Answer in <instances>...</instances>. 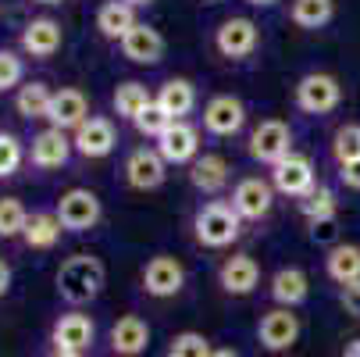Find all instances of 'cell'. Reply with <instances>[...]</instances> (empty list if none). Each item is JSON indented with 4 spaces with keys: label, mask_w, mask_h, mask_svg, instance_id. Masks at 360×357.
I'll return each mask as SVG.
<instances>
[{
    "label": "cell",
    "mask_w": 360,
    "mask_h": 357,
    "mask_svg": "<svg viewBox=\"0 0 360 357\" xmlns=\"http://www.w3.org/2000/svg\"><path fill=\"white\" fill-rule=\"evenodd\" d=\"M118 143V132H115V122L104 118V115H89L75 132H72V146H75V154L89 158V161H100V158H108L111 150Z\"/></svg>",
    "instance_id": "9c48e42d"
},
{
    "label": "cell",
    "mask_w": 360,
    "mask_h": 357,
    "mask_svg": "<svg viewBox=\"0 0 360 357\" xmlns=\"http://www.w3.org/2000/svg\"><path fill=\"white\" fill-rule=\"evenodd\" d=\"M25 161V146L15 132H0V179H11Z\"/></svg>",
    "instance_id": "836d02e7"
},
{
    "label": "cell",
    "mask_w": 360,
    "mask_h": 357,
    "mask_svg": "<svg viewBox=\"0 0 360 357\" xmlns=\"http://www.w3.org/2000/svg\"><path fill=\"white\" fill-rule=\"evenodd\" d=\"M86 118H89V100H86V93H82L79 86H61V89H54V100H50V111H46L50 129L75 132Z\"/></svg>",
    "instance_id": "5bb4252c"
},
{
    "label": "cell",
    "mask_w": 360,
    "mask_h": 357,
    "mask_svg": "<svg viewBox=\"0 0 360 357\" xmlns=\"http://www.w3.org/2000/svg\"><path fill=\"white\" fill-rule=\"evenodd\" d=\"M150 346V325L139 315H122L111 325V350L115 357H139Z\"/></svg>",
    "instance_id": "44dd1931"
},
{
    "label": "cell",
    "mask_w": 360,
    "mask_h": 357,
    "mask_svg": "<svg viewBox=\"0 0 360 357\" xmlns=\"http://www.w3.org/2000/svg\"><path fill=\"white\" fill-rule=\"evenodd\" d=\"M229 203L236 208V215L243 222H261V218H268L271 203H275V186L268 179H261V175H246V179L236 182Z\"/></svg>",
    "instance_id": "8992f818"
},
{
    "label": "cell",
    "mask_w": 360,
    "mask_h": 357,
    "mask_svg": "<svg viewBox=\"0 0 360 357\" xmlns=\"http://www.w3.org/2000/svg\"><path fill=\"white\" fill-rule=\"evenodd\" d=\"M72 150H75V146H72L68 132H61V129H43V132H36L32 143H29V165L39 168V172H58V168L68 165Z\"/></svg>",
    "instance_id": "7c38bea8"
},
{
    "label": "cell",
    "mask_w": 360,
    "mask_h": 357,
    "mask_svg": "<svg viewBox=\"0 0 360 357\" xmlns=\"http://www.w3.org/2000/svg\"><path fill=\"white\" fill-rule=\"evenodd\" d=\"M296 203H300V211L307 215V222H314V218H332L335 208H339V200H335L332 186H325V182H318L311 193L300 196Z\"/></svg>",
    "instance_id": "4dcf8cb0"
},
{
    "label": "cell",
    "mask_w": 360,
    "mask_h": 357,
    "mask_svg": "<svg viewBox=\"0 0 360 357\" xmlns=\"http://www.w3.org/2000/svg\"><path fill=\"white\" fill-rule=\"evenodd\" d=\"M271 186L278 189V193H285V196H307L314 186H318V179H314V165L307 161L303 154H289L285 161H278L275 168H271Z\"/></svg>",
    "instance_id": "9a60e30c"
},
{
    "label": "cell",
    "mask_w": 360,
    "mask_h": 357,
    "mask_svg": "<svg viewBox=\"0 0 360 357\" xmlns=\"http://www.w3.org/2000/svg\"><path fill=\"white\" fill-rule=\"evenodd\" d=\"M172 122H175V118H168V115H165L158 104H150V108H146V111H143V115H139L132 125H136V132H139V136L161 139V136H165V129H168Z\"/></svg>",
    "instance_id": "d590c367"
},
{
    "label": "cell",
    "mask_w": 360,
    "mask_h": 357,
    "mask_svg": "<svg viewBox=\"0 0 360 357\" xmlns=\"http://www.w3.org/2000/svg\"><path fill=\"white\" fill-rule=\"evenodd\" d=\"M168 357H211V339L203 332H179L168 343Z\"/></svg>",
    "instance_id": "e575fe53"
},
{
    "label": "cell",
    "mask_w": 360,
    "mask_h": 357,
    "mask_svg": "<svg viewBox=\"0 0 360 357\" xmlns=\"http://www.w3.org/2000/svg\"><path fill=\"white\" fill-rule=\"evenodd\" d=\"M311 225V239L314 243H321V246H335L339 243V218L332 215V218H314V222H307Z\"/></svg>",
    "instance_id": "74e56055"
},
{
    "label": "cell",
    "mask_w": 360,
    "mask_h": 357,
    "mask_svg": "<svg viewBox=\"0 0 360 357\" xmlns=\"http://www.w3.org/2000/svg\"><path fill=\"white\" fill-rule=\"evenodd\" d=\"M158 154L168 165H189L200 158V132L189 122H172L165 136L158 139Z\"/></svg>",
    "instance_id": "e0dca14e"
},
{
    "label": "cell",
    "mask_w": 360,
    "mask_h": 357,
    "mask_svg": "<svg viewBox=\"0 0 360 357\" xmlns=\"http://www.w3.org/2000/svg\"><path fill=\"white\" fill-rule=\"evenodd\" d=\"M96 339V325L89 315L82 311H68L54 322V329H50V343H54V353H86Z\"/></svg>",
    "instance_id": "ba28073f"
},
{
    "label": "cell",
    "mask_w": 360,
    "mask_h": 357,
    "mask_svg": "<svg viewBox=\"0 0 360 357\" xmlns=\"http://www.w3.org/2000/svg\"><path fill=\"white\" fill-rule=\"evenodd\" d=\"M342 104V86L328 72H307L296 82V108L307 115H328Z\"/></svg>",
    "instance_id": "277c9868"
},
{
    "label": "cell",
    "mask_w": 360,
    "mask_h": 357,
    "mask_svg": "<svg viewBox=\"0 0 360 357\" xmlns=\"http://www.w3.org/2000/svg\"><path fill=\"white\" fill-rule=\"evenodd\" d=\"M335 15V0H292L289 18L300 29H325Z\"/></svg>",
    "instance_id": "f546056e"
},
{
    "label": "cell",
    "mask_w": 360,
    "mask_h": 357,
    "mask_svg": "<svg viewBox=\"0 0 360 357\" xmlns=\"http://www.w3.org/2000/svg\"><path fill=\"white\" fill-rule=\"evenodd\" d=\"M168 179V161L158 154V146H136L125 158V182L132 189H158Z\"/></svg>",
    "instance_id": "30bf717a"
},
{
    "label": "cell",
    "mask_w": 360,
    "mask_h": 357,
    "mask_svg": "<svg viewBox=\"0 0 360 357\" xmlns=\"http://www.w3.org/2000/svg\"><path fill=\"white\" fill-rule=\"evenodd\" d=\"M122 54L132 65H158L165 58V36L146 22H136V29L122 39Z\"/></svg>",
    "instance_id": "ffe728a7"
},
{
    "label": "cell",
    "mask_w": 360,
    "mask_h": 357,
    "mask_svg": "<svg viewBox=\"0 0 360 357\" xmlns=\"http://www.w3.org/2000/svg\"><path fill=\"white\" fill-rule=\"evenodd\" d=\"M246 125V104L232 93H218L203 104V129L211 136H236Z\"/></svg>",
    "instance_id": "4fadbf2b"
},
{
    "label": "cell",
    "mask_w": 360,
    "mask_h": 357,
    "mask_svg": "<svg viewBox=\"0 0 360 357\" xmlns=\"http://www.w3.org/2000/svg\"><path fill=\"white\" fill-rule=\"evenodd\" d=\"M111 104H115L118 118L136 122V118H139V115H143V111L153 104V96H150V89H146L143 82H122V86H115Z\"/></svg>",
    "instance_id": "f1b7e54d"
},
{
    "label": "cell",
    "mask_w": 360,
    "mask_h": 357,
    "mask_svg": "<svg viewBox=\"0 0 360 357\" xmlns=\"http://www.w3.org/2000/svg\"><path fill=\"white\" fill-rule=\"evenodd\" d=\"M257 43H261V29H257V22H250L243 15H232L214 29V46L221 58H232V61L250 58L257 50Z\"/></svg>",
    "instance_id": "52a82bcc"
},
{
    "label": "cell",
    "mask_w": 360,
    "mask_h": 357,
    "mask_svg": "<svg viewBox=\"0 0 360 357\" xmlns=\"http://www.w3.org/2000/svg\"><path fill=\"white\" fill-rule=\"evenodd\" d=\"M25 75V65L15 50H0V93L4 89H15Z\"/></svg>",
    "instance_id": "8d00e7d4"
},
{
    "label": "cell",
    "mask_w": 360,
    "mask_h": 357,
    "mask_svg": "<svg viewBox=\"0 0 360 357\" xmlns=\"http://www.w3.org/2000/svg\"><path fill=\"white\" fill-rule=\"evenodd\" d=\"M8 289H11V265L0 258V296H8Z\"/></svg>",
    "instance_id": "60d3db41"
},
{
    "label": "cell",
    "mask_w": 360,
    "mask_h": 357,
    "mask_svg": "<svg viewBox=\"0 0 360 357\" xmlns=\"http://www.w3.org/2000/svg\"><path fill=\"white\" fill-rule=\"evenodd\" d=\"M36 4H61V0H36Z\"/></svg>",
    "instance_id": "bcb514c9"
},
{
    "label": "cell",
    "mask_w": 360,
    "mask_h": 357,
    "mask_svg": "<svg viewBox=\"0 0 360 357\" xmlns=\"http://www.w3.org/2000/svg\"><path fill=\"white\" fill-rule=\"evenodd\" d=\"M29 222V211H25V203L18 196H0V239H15L22 236Z\"/></svg>",
    "instance_id": "1f68e13d"
},
{
    "label": "cell",
    "mask_w": 360,
    "mask_h": 357,
    "mask_svg": "<svg viewBox=\"0 0 360 357\" xmlns=\"http://www.w3.org/2000/svg\"><path fill=\"white\" fill-rule=\"evenodd\" d=\"M257 339H261L264 350L282 353V350H289L300 339V318L289 308H275V311H268L261 318V325H257Z\"/></svg>",
    "instance_id": "2e32d148"
},
{
    "label": "cell",
    "mask_w": 360,
    "mask_h": 357,
    "mask_svg": "<svg viewBox=\"0 0 360 357\" xmlns=\"http://www.w3.org/2000/svg\"><path fill=\"white\" fill-rule=\"evenodd\" d=\"M96 29L104 39L122 43L136 29V8H129L125 0H108V4H100V11H96Z\"/></svg>",
    "instance_id": "cb8c5ba5"
},
{
    "label": "cell",
    "mask_w": 360,
    "mask_h": 357,
    "mask_svg": "<svg viewBox=\"0 0 360 357\" xmlns=\"http://www.w3.org/2000/svg\"><path fill=\"white\" fill-rule=\"evenodd\" d=\"M243 232V218L236 215L232 203L225 200H207L200 203L196 215H193V236L200 246H211V250H221V246H232Z\"/></svg>",
    "instance_id": "7a4b0ae2"
},
{
    "label": "cell",
    "mask_w": 360,
    "mask_h": 357,
    "mask_svg": "<svg viewBox=\"0 0 360 357\" xmlns=\"http://www.w3.org/2000/svg\"><path fill=\"white\" fill-rule=\"evenodd\" d=\"M211 357H239V353L229 350V346H221V350H211Z\"/></svg>",
    "instance_id": "ee69618b"
},
{
    "label": "cell",
    "mask_w": 360,
    "mask_h": 357,
    "mask_svg": "<svg viewBox=\"0 0 360 357\" xmlns=\"http://www.w3.org/2000/svg\"><path fill=\"white\" fill-rule=\"evenodd\" d=\"M129 8H146V4H153V0H125Z\"/></svg>",
    "instance_id": "f6af8a7d"
},
{
    "label": "cell",
    "mask_w": 360,
    "mask_h": 357,
    "mask_svg": "<svg viewBox=\"0 0 360 357\" xmlns=\"http://www.w3.org/2000/svg\"><path fill=\"white\" fill-rule=\"evenodd\" d=\"M246 4H253V8H275L278 0H246Z\"/></svg>",
    "instance_id": "7bdbcfd3"
},
{
    "label": "cell",
    "mask_w": 360,
    "mask_h": 357,
    "mask_svg": "<svg viewBox=\"0 0 360 357\" xmlns=\"http://www.w3.org/2000/svg\"><path fill=\"white\" fill-rule=\"evenodd\" d=\"M54 215H58V222H61L65 232H89L100 218H104V203H100V196L93 189L75 186V189L61 193Z\"/></svg>",
    "instance_id": "3957f363"
},
{
    "label": "cell",
    "mask_w": 360,
    "mask_h": 357,
    "mask_svg": "<svg viewBox=\"0 0 360 357\" xmlns=\"http://www.w3.org/2000/svg\"><path fill=\"white\" fill-rule=\"evenodd\" d=\"M218 282L229 296H250L257 289V282H261V268H257L250 253H232L218 268Z\"/></svg>",
    "instance_id": "ac0fdd59"
},
{
    "label": "cell",
    "mask_w": 360,
    "mask_h": 357,
    "mask_svg": "<svg viewBox=\"0 0 360 357\" xmlns=\"http://www.w3.org/2000/svg\"><path fill=\"white\" fill-rule=\"evenodd\" d=\"M339 303L349 318L360 322V282H349V286H339Z\"/></svg>",
    "instance_id": "f35d334b"
},
{
    "label": "cell",
    "mask_w": 360,
    "mask_h": 357,
    "mask_svg": "<svg viewBox=\"0 0 360 357\" xmlns=\"http://www.w3.org/2000/svg\"><path fill=\"white\" fill-rule=\"evenodd\" d=\"M61 222H58V215L54 211H32L29 215V222H25V229H22V243L29 246V250H50L58 239H61Z\"/></svg>",
    "instance_id": "4316f807"
},
{
    "label": "cell",
    "mask_w": 360,
    "mask_h": 357,
    "mask_svg": "<svg viewBox=\"0 0 360 357\" xmlns=\"http://www.w3.org/2000/svg\"><path fill=\"white\" fill-rule=\"evenodd\" d=\"M50 357H79V353H50Z\"/></svg>",
    "instance_id": "7dc6e473"
},
{
    "label": "cell",
    "mask_w": 360,
    "mask_h": 357,
    "mask_svg": "<svg viewBox=\"0 0 360 357\" xmlns=\"http://www.w3.org/2000/svg\"><path fill=\"white\" fill-rule=\"evenodd\" d=\"M292 154V129L282 118H264L250 132V158L261 165H278Z\"/></svg>",
    "instance_id": "5b68a950"
},
{
    "label": "cell",
    "mask_w": 360,
    "mask_h": 357,
    "mask_svg": "<svg viewBox=\"0 0 360 357\" xmlns=\"http://www.w3.org/2000/svg\"><path fill=\"white\" fill-rule=\"evenodd\" d=\"M104 261L96 258V253H72V258L61 261L58 268V296L65 303H72V308H82V303L96 300L100 289H104Z\"/></svg>",
    "instance_id": "6da1fadb"
},
{
    "label": "cell",
    "mask_w": 360,
    "mask_h": 357,
    "mask_svg": "<svg viewBox=\"0 0 360 357\" xmlns=\"http://www.w3.org/2000/svg\"><path fill=\"white\" fill-rule=\"evenodd\" d=\"M153 104H158L168 118L182 122L196 108V89H193L189 79H168V82H161L158 96H153Z\"/></svg>",
    "instance_id": "7402d4cb"
},
{
    "label": "cell",
    "mask_w": 360,
    "mask_h": 357,
    "mask_svg": "<svg viewBox=\"0 0 360 357\" xmlns=\"http://www.w3.org/2000/svg\"><path fill=\"white\" fill-rule=\"evenodd\" d=\"M61 25L54 18H32L25 29H22V50L32 58V61H46L61 50Z\"/></svg>",
    "instance_id": "d6986e66"
},
{
    "label": "cell",
    "mask_w": 360,
    "mask_h": 357,
    "mask_svg": "<svg viewBox=\"0 0 360 357\" xmlns=\"http://www.w3.org/2000/svg\"><path fill=\"white\" fill-rule=\"evenodd\" d=\"M339 182H342L346 189H360V161L339 165Z\"/></svg>",
    "instance_id": "ab89813d"
},
{
    "label": "cell",
    "mask_w": 360,
    "mask_h": 357,
    "mask_svg": "<svg viewBox=\"0 0 360 357\" xmlns=\"http://www.w3.org/2000/svg\"><path fill=\"white\" fill-rule=\"evenodd\" d=\"M189 182L200 189V193H221L229 186V161L221 154H200L189 168Z\"/></svg>",
    "instance_id": "603a6c76"
},
{
    "label": "cell",
    "mask_w": 360,
    "mask_h": 357,
    "mask_svg": "<svg viewBox=\"0 0 360 357\" xmlns=\"http://www.w3.org/2000/svg\"><path fill=\"white\" fill-rule=\"evenodd\" d=\"M325 272L339 286L360 282V246L356 243H335L325 258Z\"/></svg>",
    "instance_id": "484cf974"
},
{
    "label": "cell",
    "mask_w": 360,
    "mask_h": 357,
    "mask_svg": "<svg viewBox=\"0 0 360 357\" xmlns=\"http://www.w3.org/2000/svg\"><path fill=\"white\" fill-rule=\"evenodd\" d=\"M342 357H360V339H349V343L342 346Z\"/></svg>",
    "instance_id": "b9f144b4"
},
{
    "label": "cell",
    "mask_w": 360,
    "mask_h": 357,
    "mask_svg": "<svg viewBox=\"0 0 360 357\" xmlns=\"http://www.w3.org/2000/svg\"><path fill=\"white\" fill-rule=\"evenodd\" d=\"M50 100H54V89H50L46 82H39V79H32V82L18 86V93H15V111H18L25 122H36V118H46Z\"/></svg>",
    "instance_id": "83f0119b"
},
{
    "label": "cell",
    "mask_w": 360,
    "mask_h": 357,
    "mask_svg": "<svg viewBox=\"0 0 360 357\" xmlns=\"http://www.w3.org/2000/svg\"><path fill=\"white\" fill-rule=\"evenodd\" d=\"M182 286H186V268L172 253H158V258H150L143 265V289L150 296L165 300V296H175Z\"/></svg>",
    "instance_id": "8fae6325"
},
{
    "label": "cell",
    "mask_w": 360,
    "mask_h": 357,
    "mask_svg": "<svg viewBox=\"0 0 360 357\" xmlns=\"http://www.w3.org/2000/svg\"><path fill=\"white\" fill-rule=\"evenodd\" d=\"M332 154H335V165L360 161V125H356V122H346V125L335 129V136H332Z\"/></svg>",
    "instance_id": "d6a6232c"
},
{
    "label": "cell",
    "mask_w": 360,
    "mask_h": 357,
    "mask_svg": "<svg viewBox=\"0 0 360 357\" xmlns=\"http://www.w3.org/2000/svg\"><path fill=\"white\" fill-rule=\"evenodd\" d=\"M307 293H311V282H307L303 268H278L271 275V300L278 303V308H300V303L307 300Z\"/></svg>",
    "instance_id": "d4e9b609"
}]
</instances>
